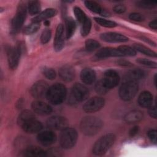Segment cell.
Here are the masks:
<instances>
[{
  "mask_svg": "<svg viewBox=\"0 0 157 157\" xmlns=\"http://www.w3.org/2000/svg\"><path fill=\"white\" fill-rule=\"evenodd\" d=\"M146 73L144 71L140 69H134L128 71L124 75L123 82L132 81L137 82L138 80L144 78L145 77Z\"/></svg>",
  "mask_w": 157,
  "mask_h": 157,
  "instance_id": "obj_19",
  "label": "cell"
},
{
  "mask_svg": "<svg viewBox=\"0 0 157 157\" xmlns=\"http://www.w3.org/2000/svg\"><path fill=\"white\" fill-rule=\"evenodd\" d=\"M139 131V128L137 126H134L129 131V134L131 137H134L138 134Z\"/></svg>",
  "mask_w": 157,
  "mask_h": 157,
  "instance_id": "obj_47",
  "label": "cell"
},
{
  "mask_svg": "<svg viewBox=\"0 0 157 157\" xmlns=\"http://www.w3.org/2000/svg\"><path fill=\"white\" fill-rule=\"evenodd\" d=\"M28 10L30 15H34L38 14L40 10V4L37 1H31L28 3Z\"/></svg>",
  "mask_w": 157,
  "mask_h": 157,
  "instance_id": "obj_30",
  "label": "cell"
},
{
  "mask_svg": "<svg viewBox=\"0 0 157 157\" xmlns=\"http://www.w3.org/2000/svg\"><path fill=\"white\" fill-rule=\"evenodd\" d=\"M138 91V85L136 82H123L119 89V96L123 101H130L134 98Z\"/></svg>",
  "mask_w": 157,
  "mask_h": 157,
  "instance_id": "obj_6",
  "label": "cell"
},
{
  "mask_svg": "<svg viewBox=\"0 0 157 157\" xmlns=\"http://www.w3.org/2000/svg\"><path fill=\"white\" fill-rule=\"evenodd\" d=\"M66 25V39H70L74 34L76 29V23L74 20L71 17H67L65 21Z\"/></svg>",
  "mask_w": 157,
  "mask_h": 157,
  "instance_id": "obj_28",
  "label": "cell"
},
{
  "mask_svg": "<svg viewBox=\"0 0 157 157\" xmlns=\"http://www.w3.org/2000/svg\"><path fill=\"white\" fill-rule=\"evenodd\" d=\"M52 33L51 31L48 29H46L43 31L40 36V41L43 44H47L51 38Z\"/></svg>",
  "mask_w": 157,
  "mask_h": 157,
  "instance_id": "obj_41",
  "label": "cell"
},
{
  "mask_svg": "<svg viewBox=\"0 0 157 157\" xmlns=\"http://www.w3.org/2000/svg\"><path fill=\"white\" fill-rule=\"evenodd\" d=\"M77 140V132L75 129L67 127L61 130L59 136V142L63 148H71L75 145Z\"/></svg>",
  "mask_w": 157,
  "mask_h": 157,
  "instance_id": "obj_4",
  "label": "cell"
},
{
  "mask_svg": "<svg viewBox=\"0 0 157 157\" xmlns=\"http://www.w3.org/2000/svg\"><path fill=\"white\" fill-rule=\"evenodd\" d=\"M148 113L150 115V116L151 117V118H156V116H157V114H156V107L155 106H150L149 107V109H148Z\"/></svg>",
  "mask_w": 157,
  "mask_h": 157,
  "instance_id": "obj_46",
  "label": "cell"
},
{
  "mask_svg": "<svg viewBox=\"0 0 157 157\" xmlns=\"http://www.w3.org/2000/svg\"><path fill=\"white\" fill-rule=\"evenodd\" d=\"M23 155L27 157H44L47 156L46 151L36 147H29L25 150Z\"/></svg>",
  "mask_w": 157,
  "mask_h": 157,
  "instance_id": "obj_25",
  "label": "cell"
},
{
  "mask_svg": "<svg viewBox=\"0 0 157 157\" xmlns=\"http://www.w3.org/2000/svg\"><path fill=\"white\" fill-rule=\"evenodd\" d=\"M143 113L140 110H132L127 113L124 117V120L127 123L132 124L140 121L143 118Z\"/></svg>",
  "mask_w": 157,
  "mask_h": 157,
  "instance_id": "obj_23",
  "label": "cell"
},
{
  "mask_svg": "<svg viewBox=\"0 0 157 157\" xmlns=\"http://www.w3.org/2000/svg\"><path fill=\"white\" fill-rule=\"evenodd\" d=\"M133 48L136 50H137L138 52H139L145 55H147V56H149L151 57H155V58L156 57V52H155L154 51L151 50L149 48H148L144 45H142L140 44H135L134 45Z\"/></svg>",
  "mask_w": 157,
  "mask_h": 157,
  "instance_id": "obj_29",
  "label": "cell"
},
{
  "mask_svg": "<svg viewBox=\"0 0 157 157\" xmlns=\"http://www.w3.org/2000/svg\"><path fill=\"white\" fill-rule=\"evenodd\" d=\"M80 78L83 83L91 85L95 81L96 73L91 68H85L80 72Z\"/></svg>",
  "mask_w": 157,
  "mask_h": 157,
  "instance_id": "obj_22",
  "label": "cell"
},
{
  "mask_svg": "<svg viewBox=\"0 0 157 157\" xmlns=\"http://www.w3.org/2000/svg\"><path fill=\"white\" fill-rule=\"evenodd\" d=\"M21 128L25 132L34 134L39 132L42 129V124L39 121L34 118L24 124Z\"/></svg>",
  "mask_w": 157,
  "mask_h": 157,
  "instance_id": "obj_20",
  "label": "cell"
},
{
  "mask_svg": "<svg viewBox=\"0 0 157 157\" xmlns=\"http://www.w3.org/2000/svg\"><path fill=\"white\" fill-rule=\"evenodd\" d=\"M102 127V120L94 116H88L83 118L80 128L82 133L88 136L96 134Z\"/></svg>",
  "mask_w": 157,
  "mask_h": 157,
  "instance_id": "obj_1",
  "label": "cell"
},
{
  "mask_svg": "<svg viewBox=\"0 0 157 157\" xmlns=\"http://www.w3.org/2000/svg\"><path fill=\"white\" fill-rule=\"evenodd\" d=\"M35 118L34 114L29 110H25L22 111L18 117L17 123L20 126H22L28 121Z\"/></svg>",
  "mask_w": 157,
  "mask_h": 157,
  "instance_id": "obj_27",
  "label": "cell"
},
{
  "mask_svg": "<svg viewBox=\"0 0 157 157\" xmlns=\"http://www.w3.org/2000/svg\"><path fill=\"white\" fill-rule=\"evenodd\" d=\"M115 140L113 134H106L99 139L93 147V153L96 155H102L112 147Z\"/></svg>",
  "mask_w": 157,
  "mask_h": 157,
  "instance_id": "obj_3",
  "label": "cell"
},
{
  "mask_svg": "<svg viewBox=\"0 0 157 157\" xmlns=\"http://www.w3.org/2000/svg\"><path fill=\"white\" fill-rule=\"evenodd\" d=\"M42 72L44 74V75L49 80H53L55 78L56 76L55 71L50 67H44L42 69Z\"/></svg>",
  "mask_w": 157,
  "mask_h": 157,
  "instance_id": "obj_37",
  "label": "cell"
},
{
  "mask_svg": "<svg viewBox=\"0 0 157 157\" xmlns=\"http://www.w3.org/2000/svg\"><path fill=\"white\" fill-rule=\"evenodd\" d=\"M44 24L45 25V26H49L50 25V21L47 20H45L44 21Z\"/></svg>",
  "mask_w": 157,
  "mask_h": 157,
  "instance_id": "obj_50",
  "label": "cell"
},
{
  "mask_svg": "<svg viewBox=\"0 0 157 157\" xmlns=\"http://www.w3.org/2000/svg\"><path fill=\"white\" fill-rule=\"evenodd\" d=\"M61 150L58 148H52L46 151L47 156H60L62 155Z\"/></svg>",
  "mask_w": 157,
  "mask_h": 157,
  "instance_id": "obj_43",
  "label": "cell"
},
{
  "mask_svg": "<svg viewBox=\"0 0 157 157\" xmlns=\"http://www.w3.org/2000/svg\"><path fill=\"white\" fill-rule=\"evenodd\" d=\"M48 88V85L45 81L39 80L33 85L30 89V93L34 98H42L46 96Z\"/></svg>",
  "mask_w": 157,
  "mask_h": 157,
  "instance_id": "obj_11",
  "label": "cell"
},
{
  "mask_svg": "<svg viewBox=\"0 0 157 157\" xmlns=\"http://www.w3.org/2000/svg\"><path fill=\"white\" fill-rule=\"evenodd\" d=\"M99 43L94 39H88L85 42V48L88 52H93L96 49L99 48Z\"/></svg>",
  "mask_w": 157,
  "mask_h": 157,
  "instance_id": "obj_34",
  "label": "cell"
},
{
  "mask_svg": "<svg viewBox=\"0 0 157 157\" xmlns=\"http://www.w3.org/2000/svg\"><path fill=\"white\" fill-rule=\"evenodd\" d=\"M126 7L123 4H117L113 7V10L116 13H123L126 11Z\"/></svg>",
  "mask_w": 157,
  "mask_h": 157,
  "instance_id": "obj_45",
  "label": "cell"
},
{
  "mask_svg": "<svg viewBox=\"0 0 157 157\" xmlns=\"http://www.w3.org/2000/svg\"><path fill=\"white\" fill-rule=\"evenodd\" d=\"M40 28V23L32 22L29 25L26 26L23 29V33L26 35L32 34L36 33Z\"/></svg>",
  "mask_w": 157,
  "mask_h": 157,
  "instance_id": "obj_33",
  "label": "cell"
},
{
  "mask_svg": "<svg viewBox=\"0 0 157 157\" xmlns=\"http://www.w3.org/2000/svg\"><path fill=\"white\" fill-rule=\"evenodd\" d=\"M88 95L89 91L86 86L81 83H75L72 86L69 98V102L70 104L74 105L86 99Z\"/></svg>",
  "mask_w": 157,
  "mask_h": 157,
  "instance_id": "obj_5",
  "label": "cell"
},
{
  "mask_svg": "<svg viewBox=\"0 0 157 157\" xmlns=\"http://www.w3.org/2000/svg\"><path fill=\"white\" fill-rule=\"evenodd\" d=\"M64 45V27L62 24H59L56 28L53 47L54 49L56 52L61 51Z\"/></svg>",
  "mask_w": 157,
  "mask_h": 157,
  "instance_id": "obj_14",
  "label": "cell"
},
{
  "mask_svg": "<svg viewBox=\"0 0 157 157\" xmlns=\"http://www.w3.org/2000/svg\"><path fill=\"white\" fill-rule=\"evenodd\" d=\"M74 13L78 21L81 24H82L87 18V17L86 16L84 12L78 7H75L74 8Z\"/></svg>",
  "mask_w": 157,
  "mask_h": 157,
  "instance_id": "obj_36",
  "label": "cell"
},
{
  "mask_svg": "<svg viewBox=\"0 0 157 157\" xmlns=\"http://www.w3.org/2000/svg\"><path fill=\"white\" fill-rule=\"evenodd\" d=\"M91 28V21L90 19L87 17V18L85 20V21L82 24V28L80 31L82 36H87L90 32Z\"/></svg>",
  "mask_w": 157,
  "mask_h": 157,
  "instance_id": "obj_35",
  "label": "cell"
},
{
  "mask_svg": "<svg viewBox=\"0 0 157 157\" xmlns=\"http://www.w3.org/2000/svg\"><path fill=\"white\" fill-rule=\"evenodd\" d=\"M47 126L53 130H63L67 127L68 121L63 117L55 115L51 117L47 121Z\"/></svg>",
  "mask_w": 157,
  "mask_h": 157,
  "instance_id": "obj_12",
  "label": "cell"
},
{
  "mask_svg": "<svg viewBox=\"0 0 157 157\" xmlns=\"http://www.w3.org/2000/svg\"><path fill=\"white\" fill-rule=\"evenodd\" d=\"M95 90L97 93L102 95L106 94L109 90L105 86L102 80H100L95 85Z\"/></svg>",
  "mask_w": 157,
  "mask_h": 157,
  "instance_id": "obj_38",
  "label": "cell"
},
{
  "mask_svg": "<svg viewBox=\"0 0 157 157\" xmlns=\"http://www.w3.org/2000/svg\"><path fill=\"white\" fill-rule=\"evenodd\" d=\"M117 63L119 65L122 66H132V64L129 61H126L125 59H119L117 61Z\"/></svg>",
  "mask_w": 157,
  "mask_h": 157,
  "instance_id": "obj_48",
  "label": "cell"
},
{
  "mask_svg": "<svg viewBox=\"0 0 157 157\" xmlns=\"http://www.w3.org/2000/svg\"><path fill=\"white\" fill-rule=\"evenodd\" d=\"M118 49L120 50L123 56H134L136 55V50L128 45H120L118 47Z\"/></svg>",
  "mask_w": 157,
  "mask_h": 157,
  "instance_id": "obj_31",
  "label": "cell"
},
{
  "mask_svg": "<svg viewBox=\"0 0 157 157\" xmlns=\"http://www.w3.org/2000/svg\"><path fill=\"white\" fill-rule=\"evenodd\" d=\"M27 8L26 6L20 2L18 6L17 12L11 21V31L13 33H17L22 27L26 16Z\"/></svg>",
  "mask_w": 157,
  "mask_h": 157,
  "instance_id": "obj_7",
  "label": "cell"
},
{
  "mask_svg": "<svg viewBox=\"0 0 157 157\" xmlns=\"http://www.w3.org/2000/svg\"><path fill=\"white\" fill-rule=\"evenodd\" d=\"M105 104L104 99L99 96H95L87 101L83 106V109L87 113H93L101 110Z\"/></svg>",
  "mask_w": 157,
  "mask_h": 157,
  "instance_id": "obj_9",
  "label": "cell"
},
{
  "mask_svg": "<svg viewBox=\"0 0 157 157\" xmlns=\"http://www.w3.org/2000/svg\"><path fill=\"white\" fill-rule=\"evenodd\" d=\"M149 26L151 29H156L157 28V20L156 19H155L154 20L150 21V23H149Z\"/></svg>",
  "mask_w": 157,
  "mask_h": 157,
  "instance_id": "obj_49",
  "label": "cell"
},
{
  "mask_svg": "<svg viewBox=\"0 0 157 157\" xmlns=\"http://www.w3.org/2000/svg\"><path fill=\"white\" fill-rule=\"evenodd\" d=\"M120 79V76L117 72L112 69H109L104 72L103 78L101 80L105 86L109 90H110L118 85Z\"/></svg>",
  "mask_w": 157,
  "mask_h": 157,
  "instance_id": "obj_10",
  "label": "cell"
},
{
  "mask_svg": "<svg viewBox=\"0 0 157 157\" xmlns=\"http://www.w3.org/2000/svg\"><path fill=\"white\" fill-rule=\"evenodd\" d=\"M67 95L66 86L61 83H56L49 87L46 98L49 102L54 105L61 104Z\"/></svg>",
  "mask_w": 157,
  "mask_h": 157,
  "instance_id": "obj_2",
  "label": "cell"
},
{
  "mask_svg": "<svg viewBox=\"0 0 157 157\" xmlns=\"http://www.w3.org/2000/svg\"><path fill=\"white\" fill-rule=\"evenodd\" d=\"M31 107L34 112L41 115H48L52 112L51 106L41 101H33L31 104Z\"/></svg>",
  "mask_w": 157,
  "mask_h": 157,
  "instance_id": "obj_17",
  "label": "cell"
},
{
  "mask_svg": "<svg viewBox=\"0 0 157 157\" xmlns=\"http://www.w3.org/2000/svg\"><path fill=\"white\" fill-rule=\"evenodd\" d=\"M112 56H123L120 50L115 48L104 47L97 52L95 55V58L98 59H102Z\"/></svg>",
  "mask_w": 157,
  "mask_h": 157,
  "instance_id": "obj_16",
  "label": "cell"
},
{
  "mask_svg": "<svg viewBox=\"0 0 157 157\" xmlns=\"http://www.w3.org/2000/svg\"><path fill=\"white\" fill-rule=\"evenodd\" d=\"M137 62L142 65H144L146 67H151V68H155L156 69L157 67V64L156 62L145 59V58H139L137 59Z\"/></svg>",
  "mask_w": 157,
  "mask_h": 157,
  "instance_id": "obj_40",
  "label": "cell"
},
{
  "mask_svg": "<svg viewBox=\"0 0 157 157\" xmlns=\"http://www.w3.org/2000/svg\"><path fill=\"white\" fill-rule=\"evenodd\" d=\"M59 75L64 81L71 82L75 77V71L71 66L66 64L59 69Z\"/></svg>",
  "mask_w": 157,
  "mask_h": 157,
  "instance_id": "obj_18",
  "label": "cell"
},
{
  "mask_svg": "<svg viewBox=\"0 0 157 157\" xmlns=\"http://www.w3.org/2000/svg\"><path fill=\"white\" fill-rule=\"evenodd\" d=\"M38 142L43 146H49L54 144L56 140V134L50 130L40 132L37 137Z\"/></svg>",
  "mask_w": 157,
  "mask_h": 157,
  "instance_id": "obj_13",
  "label": "cell"
},
{
  "mask_svg": "<svg viewBox=\"0 0 157 157\" xmlns=\"http://www.w3.org/2000/svg\"><path fill=\"white\" fill-rule=\"evenodd\" d=\"M56 14V10L55 9H52V8L47 9L44 11L42 12L39 15H37L36 17H35L33 18V21L40 23L41 21L47 20L48 18L54 17Z\"/></svg>",
  "mask_w": 157,
  "mask_h": 157,
  "instance_id": "obj_26",
  "label": "cell"
},
{
  "mask_svg": "<svg viewBox=\"0 0 157 157\" xmlns=\"http://www.w3.org/2000/svg\"><path fill=\"white\" fill-rule=\"evenodd\" d=\"M156 130L150 129L147 132V136L149 139L154 144H156Z\"/></svg>",
  "mask_w": 157,
  "mask_h": 157,
  "instance_id": "obj_44",
  "label": "cell"
},
{
  "mask_svg": "<svg viewBox=\"0 0 157 157\" xmlns=\"http://www.w3.org/2000/svg\"><path fill=\"white\" fill-rule=\"evenodd\" d=\"M84 3L85 6L91 12H93L98 14H100L103 16H108L109 14L105 10L103 9L98 3L95 1H85Z\"/></svg>",
  "mask_w": 157,
  "mask_h": 157,
  "instance_id": "obj_24",
  "label": "cell"
},
{
  "mask_svg": "<svg viewBox=\"0 0 157 157\" xmlns=\"http://www.w3.org/2000/svg\"><path fill=\"white\" fill-rule=\"evenodd\" d=\"M157 5L156 1H140L137 2V6L145 9H151L156 7Z\"/></svg>",
  "mask_w": 157,
  "mask_h": 157,
  "instance_id": "obj_39",
  "label": "cell"
},
{
  "mask_svg": "<svg viewBox=\"0 0 157 157\" xmlns=\"http://www.w3.org/2000/svg\"><path fill=\"white\" fill-rule=\"evenodd\" d=\"M22 47L18 44L14 47H9L7 50V56L9 66L12 69H15L18 65L19 59L22 53Z\"/></svg>",
  "mask_w": 157,
  "mask_h": 157,
  "instance_id": "obj_8",
  "label": "cell"
},
{
  "mask_svg": "<svg viewBox=\"0 0 157 157\" xmlns=\"http://www.w3.org/2000/svg\"><path fill=\"white\" fill-rule=\"evenodd\" d=\"M100 37L102 40L107 42L120 43L125 42L128 40V38L125 36L114 32L102 33L101 34Z\"/></svg>",
  "mask_w": 157,
  "mask_h": 157,
  "instance_id": "obj_15",
  "label": "cell"
},
{
  "mask_svg": "<svg viewBox=\"0 0 157 157\" xmlns=\"http://www.w3.org/2000/svg\"><path fill=\"white\" fill-rule=\"evenodd\" d=\"M129 18L134 21H142L144 20V17L140 13L134 12L129 14Z\"/></svg>",
  "mask_w": 157,
  "mask_h": 157,
  "instance_id": "obj_42",
  "label": "cell"
},
{
  "mask_svg": "<svg viewBox=\"0 0 157 157\" xmlns=\"http://www.w3.org/2000/svg\"><path fill=\"white\" fill-rule=\"evenodd\" d=\"M139 105L144 108H149L153 104V96L150 92L144 91L142 92L138 98Z\"/></svg>",
  "mask_w": 157,
  "mask_h": 157,
  "instance_id": "obj_21",
  "label": "cell"
},
{
  "mask_svg": "<svg viewBox=\"0 0 157 157\" xmlns=\"http://www.w3.org/2000/svg\"><path fill=\"white\" fill-rule=\"evenodd\" d=\"M94 19L96 21V22L98 23L99 25L105 28H114L117 26V24L115 22L102 18L94 17Z\"/></svg>",
  "mask_w": 157,
  "mask_h": 157,
  "instance_id": "obj_32",
  "label": "cell"
}]
</instances>
